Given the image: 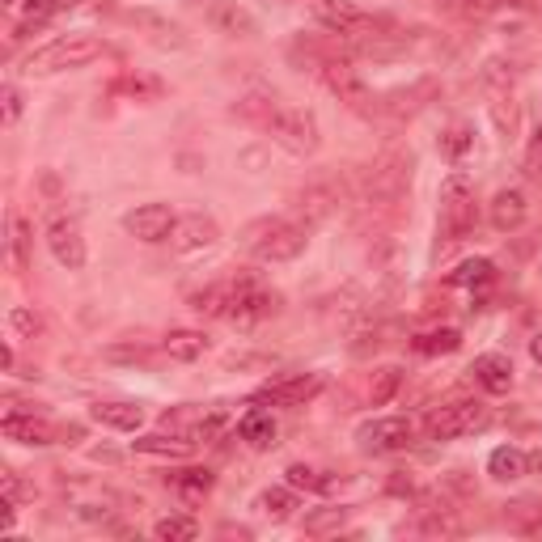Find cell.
Instances as JSON below:
<instances>
[{
  "label": "cell",
  "instance_id": "1",
  "mask_svg": "<svg viewBox=\"0 0 542 542\" xmlns=\"http://www.w3.org/2000/svg\"><path fill=\"white\" fill-rule=\"evenodd\" d=\"M305 242H310V229L288 221V216H259V221H250L246 233H242V246L255 255L259 263H288L297 259Z\"/></svg>",
  "mask_w": 542,
  "mask_h": 542
},
{
  "label": "cell",
  "instance_id": "2",
  "mask_svg": "<svg viewBox=\"0 0 542 542\" xmlns=\"http://www.w3.org/2000/svg\"><path fill=\"white\" fill-rule=\"evenodd\" d=\"M102 51H106V43L98 39V34H60V39H51L47 47L34 51V56L26 60V72L30 77H47V72L85 68V64H94Z\"/></svg>",
  "mask_w": 542,
  "mask_h": 542
},
{
  "label": "cell",
  "instance_id": "3",
  "mask_svg": "<svg viewBox=\"0 0 542 542\" xmlns=\"http://www.w3.org/2000/svg\"><path fill=\"white\" fill-rule=\"evenodd\" d=\"M263 123H267L271 140L284 144L288 153H297V157L318 153V119H314V111H305V106H271Z\"/></svg>",
  "mask_w": 542,
  "mask_h": 542
},
{
  "label": "cell",
  "instance_id": "4",
  "mask_svg": "<svg viewBox=\"0 0 542 542\" xmlns=\"http://www.w3.org/2000/svg\"><path fill=\"white\" fill-rule=\"evenodd\" d=\"M487 420H492V411L479 399H454L428 415L424 432H428V441H462V437H471V432H483Z\"/></svg>",
  "mask_w": 542,
  "mask_h": 542
},
{
  "label": "cell",
  "instance_id": "5",
  "mask_svg": "<svg viewBox=\"0 0 542 542\" xmlns=\"http://www.w3.org/2000/svg\"><path fill=\"white\" fill-rule=\"evenodd\" d=\"M280 310V297L255 276H238L229 280V310L225 322H238V327H259L271 314Z\"/></svg>",
  "mask_w": 542,
  "mask_h": 542
},
{
  "label": "cell",
  "instance_id": "6",
  "mask_svg": "<svg viewBox=\"0 0 542 542\" xmlns=\"http://www.w3.org/2000/svg\"><path fill=\"white\" fill-rule=\"evenodd\" d=\"M475 229V187L462 174H449L441 187V238L462 242Z\"/></svg>",
  "mask_w": 542,
  "mask_h": 542
},
{
  "label": "cell",
  "instance_id": "7",
  "mask_svg": "<svg viewBox=\"0 0 542 542\" xmlns=\"http://www.w3.org/2000/svg\"><path fill=\"white\" fill-rule=\"evenodd\" d=\"M356 441H360V449H369V454H403V449L415 445V428L403 415H382V420L360 424Z\"/></svg>",
  "mask_w": 542,
  "mask_h": 542
},
{
  "label": "cell",
  "instance_id": "8",
  "mask_svg": "<svg viewBox=\"0 0 542 542\" xmlns=\"http://www.w3.org/2000/svg\"><path fill=\"white\" fill-rule=\"evenodd\" d=\"M314 22L327 34H343V39H356V34L373 30V13L356 9L352 0H314Z\"/></svg>",
  "mask_w": 542,
  "mask_h": 542
},
{
  "label": "cell",
  "instance_id": "9",
  "mask_svg": "<svg viewBox=\"0 0 542 542\" xmlns=\"http://www.w3.org/2000/svg\"><path fill=\"white\" fill-rule=\"evenodd\" d=\"M322 394V377L318 373H293V377H280V382H267L255 403L263 407H305L310 399Z\"/></svg>",
  "mask_w": 542,
  "mask_h": 542
},
{
  "label": "cell",
  "instance_id": "10",
  "mask_svg": "<svg viewBox=\"0 0 542 542\" xmlns=\"http://www.w3.org/2000/svg\"><path fill=\"white\" fill-rule=\"evenodd\" d=\"M47 246H51V255H56V263L68 267V271H81L85 259H89L77 216H56V221L47 225Z\"/></svg>",
  "mask_w": 542,
  "mask_h": 542
},
{
  "label": "cell",
  "instance_id": "11",
  "mask_svg": "<svg viewBox=\"0 0 542 542\" xmlns=\"http://www.w3.org/2000/svg\"><path fill=\"white\" fill-rule=\"evenodd\" d=\"M174 208L170 204H140L136 212L123 216V229L140 242H170V229H174Z\"/></svg>",
  "mask_w": 542,
  "mask_h": 542
},
{
  "label": "cell",
  "instance_id": "12",
  "mask_svg": "<svg viewBox=\"0 0 542 542\" xmlns=\"http://www.w3.org/2000/svg\"><path fill=\"white\" fill-rule=\"evenodd\" d=\"M318 72H322V81H327V89H331L339 102L369 106V85H365V77H360V68L352 60H327Z\"/></svg>",
  "mask_w": 542,
  "mask_h": 542
},
{
  "label": "cell",
  "instance_id": "13",
  "mask_svg": "<svg viewBox=\"0 0 542 542\" xmlns=\"http://www.w3.org/2000/svg\"><path fill=\"white\" fill-rule=\"evenodd\" d=\"M216 238H221V229H216L212 216L204 212H191V216H178L174 229H170V246L178 255H195V250H208Z\"/></svg>",
  "mask_w": 542,
  "mask_h": 542
},
{
  "label": "cell",
  "instance_id": "14",
  "mask_svg": "<svg viewBox=\"0 0 542 542\" xmlns=\"http://www.w3.org/2000/svg\"><path fill=\"white\" fill-rule=\"evenodd\" d=\"M475 382L487 390V394H509L513 390V360L509 356H500V352H483L475 356Z\"/></svg>",
  "mask_w": 542,
  "mask_h": 542
},
{
  "label": "cell",
  "instance_id": "15",
  "mask_svg": "<svg viewBox=\"0 0 542 542\" xmlns=\"http://www.w3.org/2000/svg\"><path fill=\"white\" fill-rule=\"evenodd\" d=\"M0 432H5V441H17V445H51L56 441V428L39 420V415H5Z\"/></svg>",
  "mask_w": 542,
  "mask_h": 542
},
{
  "label": "cell",
  "instance_id": "16",
  "mask_svg": "<svg viewBox=\"0 0 542 542\" xmlns=\"http://www.w3.org/2000/svg\"><path fill=\"white\" fill-rule=\"evenodd\" d=\"M526 212H530V204H526V191H517V187H509V191H500L496 200H492V225L500 229V233H513V229H521L526 225Z\"/></svg>",
  "mask_w": 542,
  "mask_h": 542
},
{
  "label": "cell",
  "instance_id": "17",
  "mask_svg": "<svg viewBox=\"0 0 542 542\" xmlns=\"http://www.w3.org/2000/svg\"><path fill=\"white\" fill-rule=\"evenodd\" d=\"M132 449L136 454H144V458H191L195 454V441L191 437H166V432H149V437H136L132 441Z\"/></svg>",
  "mask_w": 542,
  "mask_h": 542
},
{
  "label": "cell",
  "instance_id": "18",
  "mask_svg": "<svg viewBox=\"0 0 542 542\" xmlns=\"http://www.w3.org/2000/svg\"><path fill=\"white\" fill-rule=\"evenodd\" d=\"M487 475L496 483H517L521 475H530V458L521 454L517 445H500V449H492V458H487Z\"/></svg>",
  "mask_w": 542,
  "mask_h": 542
},
{
  "label": "cell",
  "instance_id": "19",
  "mask_svg": "<svg viewBox=\"0 0 542 542\" xmlns=\"http://www.w3.org/2000/svg\"><path fill=\"white\" fill-rule=\"evenodd\" d=\"M89 415H94L98 424L115 428V432H136L144 424V407L140 403H94Z\"/></svg>",
  "mask_w": 542,
  "mask_h": 542
},
{
  "label": "cell",
  "instance_id": "20",
  "mask_svg": "<svg viewBox=\"0 0 542 542\" xmlns=\"http://www.w3.org/2000/svg\"><path fill=\"white\" fill-rule=\"evenodd\" d=\"M238 432H242V441L246 445H255V449H267L271 441H276V420L263 411V403L259 407H250L242 420H238Z\"/></svg>",
  "mask_w": 542,
  "mask_h": 542
},
{
  "label": "cell",
  "instance_id": "21",
  "mask_svg": "<svg viewBox=\"0 0 542 542\" xmlns=\"http://www.w3.org/2000/svg\"><path fill=\"white\" fill-rule=\"evenodd\" d=\"M212 471L208 466H191V471H178L174 475V496L183 504H204V496L212 492Z\"/></svg>",
  "mask_w": 542,
  "mask_h": 542
},
{
  "label": "cell",
  "instance_id": "22",
  "mask_svg": "<svg viewBox=\"0 0 542 542\" xmlns=\"http://www.w3.org/2000/svg\"><path fill=\"white\" fill-rule=\"evenodd\" d=\"M161 348H166L170 360H183V365H187V360H200L208 352V335L204 331H170Z\"/></svg>",
  "mask_w": 542,
  "mask_h": 542
},
{
  "label": "cell",
  "instance_id": "23",
  "mask_svg": "<svg viewBox=\"0 0 542 542\" xmlns=\"http://www.w3.org/2000/svg\"><path fill=\"white\" fill-rule=\"evenodd\" d=\"M420 356H449V352H458L462 348V335L454 327H441V331H424V335H415L411 343Z\"/></svg>",
  "mask_w": 542,
  "mask_h": 542
},
{
  "label": "cell",
  "instance_id": "24",
  "mask_svg": "<svg viewBox=\"0 0 542 542\" xmlns=\"http://www.w3.org/2000/svg\"><path fill=\"white\" fill-rule=\"evenodd\" d=\"M492 280H496V263L492 259H466L454 276H449V284H458V288H483Z\"/></svg>",
  "mask_w": 542,
  "mask_h": 542
},
{
  "label": "cell",
  "instance_id": "25",
  "mask_svg": "<svg viewBox=\"0 0 542 542\" xmlns=\"http://www.w3.org/2000/svg\"><path fill=\"white\" fill-rule=\"evenodd\" d=\"M191 310L204 314V318H225V310H229V280L225 284H208L204 293H195Z\"/></svg>",
  "mask_w": 542,
  "mask_h": 542
},
{
  "label": "cell",
  "instance_id": "26",
  "mask_svg": "<svg viewBox=\"0 0 542 542\" xmlns=\"http://www.w3.org/2000/svg\"><path fill=\"white\" fill-rule=\"evenodd\" d=\"M153 538H161V542H191V538H200V521H195V517H161L153 526Z\"/></svg>",
  "mask_w": 542,
  "mask_h": 542
},
{
  "label": "cell",
  "instance_id": "27",
  "mask_svg": "<svg viewBox=\"0 0 542 542\" xmlns=\"http://www.w3.org/2000/svg\"><path fill=\"white\" fill-rule=\"evenodd\" d=\"M399 386H403V369H377L373 382H369V403L373 407H386L394 394H399Z\"/></svg>",
  "mask_w": 542,
  "mask_h": 542
},
{
  "label": "cell",
  "instance_id": "28",
  "mask_svg": "<svg viewBox=\"0 0 542 542\" xmlns=\"http://www.w3.org/2000/svg\"><path fill=\"white\" fill-rule=\"evenodd\" d=\"M259 509L271 517V521H288L297 509V496L288 492V487H267V492L259 496Z\"/></svg>",
  "mask_w": 542,
  "mask_h": 542
},
{
  "label": "cell",
  "instance_id": "29",
  "mask_svg": "<svg viewBox=\"0 0 542 542\" xmlns=\"http://www.w3.org/2000/svg\"><path fill=\"white\" fill-rule=\"evenodd\" d=\"M284 475H288V487H305V492H331L335 487L331 475H322V471H314V466H305V462H293Z\"/></svg>",
  "mask_w": 542,
  "mask_h": 542
},
{
  "label": "cell",
  "instance_id": "30",
  "mask_svg": "<svg viewBox=\"0 0 542 542\" xmlns=\"http://www.w3.org/2000/svg\"><path fill=\"white\" fill-rule=\"evenodd\" d=\"M348 517H352V509H314V513H305V534H314V538L335 534Z\"/></svg>",
  "mask_w": 542,
  "mask_h": 542
},
{
  "label": "cell",
  "instance_id": "31",
  "mask_svg": "<svg viewBox=\"0 0 542 542\" xmlns=\"http://www.w3.org/2000/svg\"><path fill=\"white\" fill-rule=\"evenodd\" d=\"M9 246H13V263L17 267H30V225L26 216H9Z\"/></svg>",
  "mask_w": 542,
  "mask_h": 542
},
{
  "label": "cell",
  "instance_id": "32",
  "mask_svg": "<svg viewBox=\"0 0 542 542\" xmlns=\"http://www.w3.org/2000/svg\"><path fill=\"white\" fill-rule=\"evenodd\" d=\"M9 327H13L17 335H26V339H34V335H39V331H43V318H39V314H30V310H26V305H13V310H9Z\"/></svg>",
  "mask_w": 542,
  "mask_h": 542
},
{
  "label": "cell",
  "instance_id": "33",
  "mask_svg": "<svg viewBox=\"0 0 542 542\" xmlns=\"http://www.w3.org/2000/svg\"><path fill=\"white\" fill-rule=\"evenodd\" d=\"M526 174H530V178H538V183H542V132L534 136L530 153H526Z\"/></svg>",
  "mask_w": 542,
  "mask_h": 542
},
{
  "label": "cell",
  "instance_id": "34",
  "mask_svg": "<svg viewBox=\"0 0 542 542\" xmlns=\"http://www.w3.org/2000/svg\"><path fill=\"white\" fill-rule=\"evenodd\" d=\"M17 115H22V89L5 85V123H17Z\"/></svg>",
  "mask_w": 542,
  "mask_h": 542
},
{
  "label": "cell",
  "instance_id": "35",
  "mask_svg": "<svg viewBox=\"0 0 542 542\" xmlns=\"http://www.w3.org/2000/svg\"><path fill=\"white\" fill-rule=\"evenodd\" d=\"M466 144H471V136H466V128H454V132H449V136H445V153H449V157H454V161H458V157L466 153Z\"/></svg>",
  "mask_w": 542,
  "mask_h": 542
},
{
  "label": "cell",
  "instance_id": "36",
  "mask_svg": "<svg viewBox=\"0 0 542 542\" xmlns=\"http://www.w3.org/2000/svg\"><path fill=\"white\" fill-rule=\"evenodd\" d=\"M0 483H5V496H9V500H22V483H17L13 471H0Z\"/></svg>",
  "mask_w": 542,
  "mask_h": 542
},
{
  "label": "cell",
  "instance_id": "37",
  "mask_svg": "<svg viewBox=\"0 0 542 542\" xmlns=\"http://www.w3.org/2000/svg\"><path fill=\"white\" fill-rule=\"evenodd\" d=\"M479 9H504V5H513V9H521V5H530V0H475Z\"/></svg>",
  "mask_w": 542,
  "mask_h": 542
},
{
  "label": "cell",
  "instance_id": "38",
  "mask_svg": "<svg viewBox=\"0 0 542 542\" xmlns=\"http://www.w3.org/2000/svg\"><path fill=\"white\" fill-rule=\"evenodd\" d=\"M530 356H534V360H538V365H542V331H538V335L530 339Z\"/></svg>",
  "mask_w": 542,
  "mask_h": 542
},
{
  "label": "cell",
  "instance_id": "39",
  "mask_svg": "<svg viewBox=\"0 0 542 542\" xmlns=\"http://www.w3.org/2000/svg\"><path fill=\"white\" fill-rule=\"evenodd\" d=\"M530 471L542 479V449H534V454H530Z\"/></svg>",
  "mask_w": 542,
  "mask_h": 542
}]
</instances>
